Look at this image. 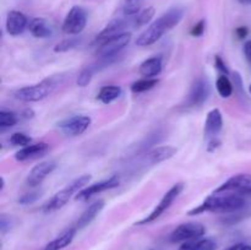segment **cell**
<instances>
[{
	"label": "cell",
	"instance_id": "cell-1",
	"mask_svg": "<svg viewBox=\"0 0 251 250\" xmlns=\"http://www.w3.org/2000/svg\"><path fill=\"white\" fill-rule=\"evenodd\" d=\"M248 208V202L243 195L234 193H213L206 198L202 203L188 212L189 216L201 215L205 212L233 213Z\"/></svg>",
	"mask_w": 251,
	"mask_h": 250
},
{
	"label": "cell",
	"instance_id": "cell-2",
	"mask_svg": "<svg viewBox=\"0 0 251 250\" xmlns=\"http://www.w3.org/2000/svg\"><path fill=\"white\" fill-rule=\"evenodd\" d=\"M184 9L183 7H172L168 11L164 12L161 17L152 22L136 39V46L139 47H149L156 43L157 41L162 38L167 32L179 25V22L183 20Z\"/></svg>",
	"mask_w": 251,
	"mask_h": 250
},
{
	"label": "cell",
	"instance_id": "cell-3",
	"mask_svg": "<svg viewBox=\"0 0 251 250\" xmlns=\"http://www.w3.org/2000/svg\"><path fill=\"white\" fill-rule=\"evenodd\" d=\"M91 178H92V176H91L90 174H83V175L78 176L75 180L69 183L65 188L59 190L58 193H56L55 195L43 206L44 212H53V211H56L59 210V208L63 207V206H65L66 203L71 200L73 196H76V194H77L78 191H81L83 188L87 186Z\"/></svg>",
	"mask_w": 251,
	"mask_h": 250
},
{
	"label": "cell",
	"instance_id": "cell-4",
	"mask_svg": "<svg viewBox=\"0 0 251 250\" xmlns=\"http://www.w3.org/2000/svg\"><path fill=\"white\" fill-rule=\"evenodd\" d=\"M56 87V81L54 78H47V80L41 81L36 85L26 86V87L19 88L15 92V98L21 102H39L44 100L48 96L51 95L54 88Z\"/></svg>",
	"mask_w": 251,
	"mask_h": 250
},
{
	"label": "cell",
	"instance_id": "cell-5",
	"mask_svg": "<svg viewBox=\"0 0 251 250\" xmlns=\"http://www.w3.org/2000/svg\"><path fill=\"white\" fill-rule=\"evenodd\" d=\"M183 189H184L183 183L174 184V185L172 186V188L169 189L166 194H164V196L161 199V201L157 203L156 207L152 210V212L150 213L147 217H145L144 220H141V221H139V222L135 223V225H147V223H152V222H154L156 220H158V218L161 217V216L163 215V213L166 212L169 207H171L172 203L174 202V200H176V199L180 195L181 191H183Z\"/></svg>",
	"mask_w": 251,
	"mask_h": 250
},
{
	"label": "cell",
	"instance_id": "cell-6",
	"mask_svg": "<svg viewBox=\"0 0 251 250\" xmlns=\"http://www.w3.org/2000/svg\"><path fill=\"white\" fill-rule=\"evenodd\" d=\"M131 41V33L130 32H123L118 36L105 39L100 44H98L97 55L100 59L103 58H114L119 55L120 51L127 46Z\"/></svg>",
	"mask_w": 251,
	"mask_h": 250
},
{
	"label": "cell",
	"instance_id": "cell-7",
	"mask_svg": "<svg viewBox=\"0 0 251 250\" xmlns=\"http://www.w3.org/2000/svg\"><path fill=\"white\" fill-rule=\"evenodd\" d=\"M87 24V14L81 6H73L65 16L61 29L65 34L76 36L85 29Z\"/></svg>",
	"mask_w": 251,
	"mask_h": 250
},
{
	"label": "cell",
	"instance_id": "cell-8",
	"mask_svg": "<svg viewBox=\"0 0 251 250\" xmlns=\"http://www.w3.org/2000/svg\"><path fill=\"white\" fill-rule=\"evenodd\" d=\"M213 193H234L239 195H251V174H235L221 186H218Z\"/></svg>",
	"mask_w": 251,
	"mask_h": 250
},
{
	"label": "cell",
	"instance_id": "cell-9",
	"mask_svg": "<svg viewBox=\"0 0 251 250\" xmlns=\"http://www.w3.org/2000/svg\"><path fill=\"white\" fill-rule=\"evenodd\" d=\"M206 229L203 225L199 222H188L178 225L176 229L172 232L169 240L172 243H180V242H190V240H196L205 234Z\"/></svg>",
	"mask_w": 251,
	"mask_h": 250
},
{
	"label": "cell",
	"instance_id": "cell-10",
	"mask_svg": "<svg viewBox=\"0 0 251 250\" xmlns=\"http://www.w3.org/2000/svg\"><path fill=\"white\" fill-rule=\"evenodd\" d=\"M208 96H210V86H208V82L202 77L198 78L193 83V86L190 88V92H189L188 97H186L185 107H201L207 100Z\"/></svg>",
	"mask_w": 251,
	"mask_h": 250
},
{
	"label": "cell",
	"instance_id": "cell-11",
	"mask_svg": "<svg viewBox=\"0 0 251 250\" xmlns=\"http://www.w3.org/2000/svg\"><path fill=\"white\" fill-rule=\"evenodd\" d=\"M91 118L87 115H75L58 124V127L66 136H78L83 134L91 125Z\"/></svg>",
	"mask_w": 251,
	"mask_h": 250
},
{
	"label": "cell",
	"instance_id": "cell-12",
	"mask_svg": "<svg viewBox=\"0 0 251 250\" xmlns=\"http://www.w3.org/2000/svg\"><path fill=\"white\" fill-rule=\"evenodd\" d=\"M119 186V178L117 175L110 176L109 179H105V180L98 181V183L92 184V185H88L86 188H83L82 190L78 191L75 196L76 201H87L91 198L96 196L97 194L103 193V191L110 190V189H114Z\"/></svg>",
	"mask_w": 251,
	"mask_h": 250
},
{
	"label": "cell",
	"instance_id": "cell-13",
	"mask_svg": "<svg viewBox=\"0 0 251 250\" xmlns=\"http://www.w3.org/2000/svg\"><path fill=\"white\" fill-rule=\"evenodd\" d=\"M56 168V163L54 161H44L41 162L39 164L34 166L33 168L29 171L28 175L26 178V184L31 188H36V186L41 185L43 183L44 179L53 173L54 169Z\"/></svg>",
	"mask_w": 251,
	"mask_h": 250
},
{
	"label": "cell",
	"instance_id": "cell-14",
	"mask_svg": "<svg viewBox=\"0 0 251 250\" xmlns=\"http://www.w3.org/2000/svg\"><path fill=\"white\" fill-rule=\"evenodd\" d=\"M28 20L25 14H22L21 11H17V10H12L7 14L6 17V32L12 37L20 36L22 32L26 29V27H28Z\"/></svg>",
	"mask_w": 251,
	"mask_h": 250
},
{
	"label": "cell",
	"instance_id": "cell-15",
	"mask_svg": "<svg viewBox=\"0 0 251 250\" xmlns=\"http://www.w3.org/2000/svg\"><path fill=\"white\" fill-rule=\"evenodd\" d=\"M49 145L46 142H38V144L27 145L15 153V159L17 162H26L29 159L38 158L44 156L48 152Z\"/></svg>",
	"mask_w": 251,
	"mask_h": 250
},
{
	"label": "cell",
	"instance_id": "cell-16",
	"mask_svg": "<svg viewBox=\"0 0 251 250\" xmlns=\"http://www.w3.org/2000/svg\"><path fill=\"white\" fill-rule=\"evenodd\" d=\"M223 127L222 113L218 108H213L207 113V118L205 122V136L208 139L217 137Z\"/></svg>",
	"mask_w": 251,
	"mask_h": 250
},
{
	"label": "cell",
	"instance_id": "cell-17",
	"mask_svg": "<svg viewBox=\"0 0 251 250\" xmlns=\"http://www.w3.org/2000/svg\"><path fill=\"white\" fill-rule=\"evenodd\" d=\"M125 26H126L125 20L123 19L112 20V21H110L109 24H108L107 26H105L104 28L97 34V37H96L95 41H93V44L98 46V44H100L102 42H104L105 39H109L112 38V37H115L118 36V34L123 33L125 29Z\"/></svg>",
	"mask_w": 251,
	"mask_h": 250
},
{
	"label": "cell",
	"instance_id": "cell-18",
	"mask_svg": "<svg viewBox=\"0 0 251 250\" xmlns=\"http://www.w3.org/2000/svg\"><path fill=\"white\" fill-rule=\"evenodd\" d=\"M162 68H163V64H162L161 56H152L142 61L139 68V73L146 78H154L161 74Z\"/></svg>",
	"mask_w": 251,
	"mask_h": 250
},
{
	"label": "cell",
	"instance_id": "cell-19",
	"mask_svg": "<svg viewBox=\"0 0 251 250\" xmlns=\"http://www.w3.org/2000/svg\"><path fill=\"white\" fill-rule=\"evenodd\" d=\"M28 31L36 38H48L53 34V28H51L50 24L42 17H36L29 21Z\"/></svg>",
	"mask_w": 251,
	"mask_h": 250
},
{
	"label": "cell",
	"instance_id": "cell-20",
	"mask_svg": "<svg viewBox=\"0 0 251 250\" xmlns=\"http://www.w3.org/2000/svg\"><path fill=\"white\" fill-rule=\"evenodd\" d=\"M103 207H104V201L103 200H98L95 201L93 203H91V205L83 211L82 215L80 216L77 223H76V228L81 229V228H85L86 225H90V223L97 217L98 213L103 210Z\"/></svg>",
	"mask_w": 251,
	"mask_h": 250
},
{
	"label": "cell",
	"instance_id": "cell-21",
	"mask_svg": "<svg viewBox=\"0 0 251 250\" xmlns=\"http://www.w3.org/2000/svg\"><path fill=\"white\" fill-rule=\"evenodd\" d=\"M176 153V149L173 146H158L156 149L151 150V151L147 153V159H149L151 163H161V162L167 161V159L172 158L174 154Z\"/></svg>",
	"mask_w": 251,
	"mask_h": 250
},
{
	"label": "cell",
	"instance_id": "cell-22",
	"mask_svg": "<svg viewBox=\"0 0 251 250\" xmlns=\"http://www.w3.org/2000/svg\"><path fill=\"white\" fill-rule=\"evenodd\" d=\"M76 229H77V228H70V229H68L66 232H64L63 234L59 235L58 238L51 240V242L44 248V250H61L64 249V248L68 247V245H70L71 242L74 240V238H75Z\"/></svg>",
	"mask_w": 251,
	"mask_h": 250
},
{
	"label": "cell",
	"instance_id": "cell-23",
	"mask_svg": "<svg viewBox=\"0 0 251 250\" xmlns=\"http://www.w3.org/2000/svg\"><path fill=\"white\" fill-rule=\"evenodd\" d=\"M122 95V88L119 86H103L97 95V100L103 104H109Z\"/></svg>",
	"mask_w": 251,
	"mask_h": 250
},
{
	"label": "cell",
	"instance_id": "cell-24",
	"mask_svg": "<svg viewBox=\"0 0 251 250\" xmlns=\"http://www.w3.org/2000/svg\"><path fill=\"white\" fill-rule=\"evenodd\" d=\"M216 88L222 98H229L233 95V83L227 75H221L216 81Z\"/></svg>",
	"mask_w": 251,
	"mask_h": 250
},
{
	"label": "cell",
	"instance_id": "cell-25",
	"mask_svg": "<svg viewBox=\"0 0 251 250\" xmlns=\"http://www.w3.org/2000/svg\"><path fill=\"white\" fill-rule=\"evenodd\" d=\"M157 83H158V78H142V80H137L130 86V90L132 93H142L146 92V91L152 90L153 87H156Z\"/></svg>",
	"mask_w": 251,
	"mask_h": 250
},
{
	"label": "cell",
	"instance_id": "cell-26",
	"mask_svg": "<svg viewBox=\"0 0 251 250\" xmlns=\"http://www.w3.org/2000/svg\"><path fill=\"white\" fill-rule=\"evenodd\" d=\"M154 12H156V10H154L153 6H149L146 7V9L141 10V11L137 14V16L135 17V26L141 27L149 24L152 20V17L154 16Z\"/></svg>",
	"mask_w": 251,
	"mask_h": 250
},
{
	"label": "cell",
	"instance_id": "cell-27",
	"mask_svg": "<svg viewBox=\"0 0 251 250\" xmlns=\"http://www.w3.org/2000/svg\"><path fill=\"white\" fill-rule=\"evenodd\" d=\"M145 0H124L123 5V12L125 16H132V15L139 14L141 6L144 5Z\"/></svg>",
	"mask_w": 251,
	"mask_h": 250
},
{
	"label": "cell",
	"instance_id": "cell-28",
	"mask_svg": "<svg viewBox=\"0 0 251 250\" xmlns=\"http://www.w3.org/2000/svg\"><path fill=\"white\" fill-rule=\"evenodd\" d=\"M17 123V117L15 113L10 112V110H4L2 109L0 112V129L5 130L12 127L14 125H16Z\"/></svg>",
	"mask_w": 251,
	"mask_h": 250
},
{
	"label": "cell",
	"instance_id": "cell-29",
	"mask_svg": "<svg viewBox=\"0 0 251 250\" xmlns=\"http://www.w3.org/2000/svg\"><path fill=\"white\" fill-rule=\"evenodd\" d=\"M78 44H80V39L76 38V37H69V38L64 39L60 43L56 44L54 47V51L55 53H64V51H69L71 49L76 48Z\"/></svg>",
	"mask_w": 251,
	"mask_h": 250
},
{
	"label": "cell",
	"instance_id": "cell-30",
	"mask_svg": "<svg viewBox=\"0 0 251 250\" xmlns=\"http://www.w3.org/2000/svg\"><path fill=\"white\" fill-rule=\"evenodd\" d=\"M93 74H95V69H93L92 66H88V68L83 69V70L78 74L77 80H76L77 86H80V87H86V86H88V83L92 80Z\"/></svg>",
	"mask_w": 251,
	"mask_h": 250
},
{
	"label": "cell",
	"instance_id": "cell-31",
	"mask_svg": "<svg viewBox=\"0 0 251 250\" xmlns=\"http://www.w3.org/2000/svg\"><path fill=\"white\" fill-rule=\"evenodd\" d=\"M10 144L12 146H21L25 147L27 145L31 144V137L27 136L24 132H14V134L10 136Z\"/></svg>",
	"mask_w": 251,
	"mask_h": 250
},
{
	"label": "cell",
	"instance_id": "cell-32",
	"mask_svg": "<svg viewBox=\"0 0 251 250\" xmlns=\"http://www.w3.org/2000/svg\"><path fill=\"white\" fill-rule=\"evenodd\" d=\"M39 198H41V193L39 191H31V193H26L22 196H20L17 202L20 205H31V203L36 202Z\"/></svg>",
	"mask_w": 251,
	"mask_h": 250
},
{
	"label": "cell",
	"instance_id": "cell-33",
	"mask_svg": "<svg viewBox=\"0 0 251 250\" xmlns=\"http://www.w3.org/2000/svg\"><path fill=\"white\" fill-rule=\"evenodd\" d=\"M217 249V243L212 239H201L196 240L195 250H216Z\"/></svg>",
	"mask_w": 251,
	"mask_h": 250
},
{
	"label": "cell",
	"instance_id": "cell-34",
	"mask_svg": "<svg viewBox=\"0 0 251 250\" xmlns=\"http://www.w3.org/2000/svg\"><path fill=\"white\" fill-rule=\"evenodd\" d=\"M206 28V21L205 20H200L196 25H194V27L191 28L190 33L193 37H201L205 32Z\"/></svg>",
	"mask_w": 251,
	"mask_h": 250
},
{
	"label": "cell",
	"instance_id": "cell-35",
	"mask_svg": "<svg viewBox=\"0 0 251 250\" xmlns=\"http://www.w3.org/2000/svg\"><path fill=\"white\" fill-rule=\"evenodd\" d=\"M215 66L222 75H229V70H228L227 65H226V63L222 60V58L220 55L215 56Z\"/></svg>",
	"mask_w": 251,
	"mask_h": 250
},
{
	"label": "cell",
	"instance_id": "cell-36",
	"mask_svg": "<svg viewBox=\"0 0 251 250\" xmlns=\"http://www.w3.org/2000/svg\"><path fill=\"white\" fill-rule=\"evenodd\" d=\"M0 227H1L2 233H5L7 229H10V227H11V221H10V218L6 217L5 215H1V218H0Z\"/></svg>",
	"mask_w": 251,
	"mask_h": 250
},
{
	"label": "cell",
	"instance_id": "cell-37",
	"mask_svg": "<svg viewBox=\"0 0 251 250\" xmlns=\"http://www.w3.org/2000/svg\"><path fill=\"white\" fill-rule=\"evenodd\" d=\"M221 145V141L217 139V137H213V139H210L207 145V151L208 152H213L216 151V149H218Z\"/></svg>",
	"mask_w": 251,
	"mask_h": 250
},
{
	"label": "cell",
	"instance_id": "cell-38",
	"mask_svg": "<svg viewBox=\"0 0 251 250\" xmlns=\"http://www.w3.org/2000/svg\"><path fill=\"white\" fill-rule=\"evenodd\" d=\"M248 33H249V29L245 26H240L235 29V34H237V37L239 39H244L248 36Z\"/></svg>",
	"mask_w": 251,
	"mask_h": 250
},
{
	"label": "cell",
	"instance_id": "cell-39",
	"mask_svg": "<svg viewBox=\"0 0 251 250\" xmlns=\"http://www.w3.org/2000/svg\"><path fill=\"white\" fill-rule=\"evenodd\" d=\"M195 240H190V242H184L183 244H181V247L179 248V250H195Z\"/></svg>",
	"mask_w": 251,
	"mask_h": 250
},
{
	"label": "cell",
	"instance_id": "cell-40",
	"mask_svg": "<svg viewBox=\"0 0 251 250\" xmlns=\"http://www.w3.org/2000/svg\"><path fill=\"white\" fill-rule=\"evenodd\" d=\"M244 55L247 60L251 64V41L245 42L244 44Z\"/></svg>",
	"mask_w": 251,
	"mask_h": 250
},
{
	"label": "cell",
	"instance_id": "cell-41",
	"mask_svg": "<svg viewBox=\"0 0 251 250\" xmlns=\"http://www.w3.org/2000/svg\"><path fill=\"white\" fill-rule=\"evenodd\" d=\"M33 115H34V113H33V110H32V109L25 110V113H24L25 118H33Z\"/></svg>",
	"mask_w": 251,
	"mask_h": 250
},
{
	"label": "cell",
	"instance_id": "cell-42",
	"mask_svg": "<svg viewBox=\"0 0 251 250\" xmlns=\"http://www.w3.org/2000/svg\"><path fill=\"white\" fill-rule=\"evenodd\" d=\"M240 247H242V244H235V245H233V247H230L229 249H227V250H240Z\"/></svg>",
	"mask_w": 251,
	"mask_h": 250
},
{
	"label": "cell",
	"instance_id": "cell-43",
	"mask_svg": "<svg viewBox=\"0 0 251 250\" xmlns=\"http://www.w3.org/2000/svg\"><path fill=\"white\" fill-rule=\"evenodd\" d=\"M240 250H251V245L242 244V247H240Z\"/></svg>",
	"mask_w": 251,
	"mask_h": 250
},
{
	"label": "cell",
	"instance_id": "cell-44",
	"mask_svg": "<svg viewBox=\"0 0 251 250\" xmlns=\"http://www.w3.org/2000/svg\"><path fill=\"white\" fill-rule=\"evenodd\" d=\"M243 5H251V0H238Z\"/></svg>",
	"mask_w": 251,
	"mask_h": 250
},
{
	"label": "cell",
	"instance_id": "cell-45",
	"mask_svg": "<svg viewBox=\"0 0 251 250\" xmlns=\"http://www.w3.org/2000/svg\"><path fill=\"white\" fill-rule=\"evenodd\" d=\"M249 91H250V93H251V85H250V87H249Z\"/></svg>",
	"mask_w": 251,
	"mask_h": 250
}]
</instances>
